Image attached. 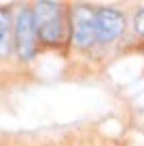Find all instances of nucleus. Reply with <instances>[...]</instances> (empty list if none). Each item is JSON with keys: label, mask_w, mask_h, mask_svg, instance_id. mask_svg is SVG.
<instances>
[{"label": "nucleus", "mask_w": 144, "mask_h": 146, "mask_svg": "<svg viewBox=\"0 0 144 146\" xmlns=\"http://www.w3.org/2000/svg\"><path fill=\"white\" fill-rule=\"evenodd\" d=\"M34 26L44 42H57L62 38V9L57 2H36L34 7Z\"/></svg>", "instance_id": "1"}, {"label": "nucleus", "mask_w": 144, "mask_h": 146, "mask_svg": "<svg viewBox=\"0 0 144 146\" xmlns=\"http://www.w3.org/2000/svg\"><path fill=\"white\" fill-rule=\"evenodd\" d=\"M36 26L32 9H21L15 19V51L21 59H32L36 53Z\"/></svg>", "instance_id": "2"}, {"label": "nucleus", "mask_w": 144, "mask_h": 146, "mask_svg": "<svg viewBox=\"0 0 144 146\" xmlns=\"http://www.w3.org/2000/svg\"><path fill=\"white\" fill-rule=\"evenodd\" d=\"M72 38L74 44L81 49L91 47L98 40L96 36V13L89 7H76L72 13Z\"/></svg>", "instance_id": "3"}, {"label": "nucleus", "mask_w": 144, "mask_h": 146, "mask_svg": "<svg viewBox=\"0 0 144 146\" xmlns=\"http://www.w3.org/2000/svg\"><path fill=\"white\" fill-rule=\"evenodd\" d=\"M125 30V19L119 11L100 9L96 13V36L100 42H110Z\"/></svg>", "instance_id": "4"}, {"label": "nucleus", "mask_w": 144, "mask_h": 146, "mask_svg": "<svg viewBox=\"0 0 144 146\" xmlns=\"http://www.w3.org/2000/svg\"><path fill=\"white\" fill-rule=\"evenodd\" d=\"M15 23L9 9H0V57H7L15 44Z\"/></svg>", "instance_id": "5"}, {"label": "nucleus", "mask_w": 144, "mask_h": 146, "mask_svg": "<svg viewBox=\"0 0 144 146\" xmlns=\"http://www.w3.org/2000/svg\"><path fill=\"white\" fill-rule=\"evenodd\" d=\"M133 28H136L138 34H142V36H144V9H142V11H138L136 19H133Z\"/></svg>", "instance_id": "6"}]
</instances>
